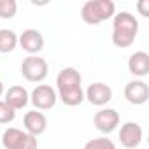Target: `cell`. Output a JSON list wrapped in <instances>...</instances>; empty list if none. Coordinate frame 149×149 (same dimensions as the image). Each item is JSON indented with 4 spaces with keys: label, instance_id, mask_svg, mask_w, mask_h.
I'll return each instance as SVG.
<instances>
[{
    "label": "cell",
    "instance_id": "9a60e30c",
    "mask_svg": "<svg viewBox=\"0 0 149 149\" xmlns=\"http://www.w3.org/2000/svg\"><path fill=\"white\" fill-rule=\"evenodd\" d=\"M18 47V35L14 30H0V53H13Z\"/></svg>",
    "mask_w": 149,
    "mask_h": 149
},
{
    "label": "cell",
    "instance_id": "7a4b0ae2",
    "mask_svg": "<svg viewBox=\"0 0 149 149\" xmlns=\"http://www.w3.org/2000/svg\"><path fill=\"white\" fill-rule=\"evenodd\" d=\"M139 33V19L128 11H121L112 18V42L116 47L126 49Z\"/></svg>",
    "mask_w": 149,
    "mask_h": 149
},
{
    "label": "cell",
    "instance_id": "ffe728a7",
    "mask_svg": "<svg viewBox=\"0 0 149 149\" xmlns=\"http://www.w3.org/2000/svg\"><path fill=\"white\" fill-rule=\"evenodd\" d=\"M2 95H4V83L0 81V97H2Z\"/></svg>",
    "mask_w": 149,
    "mask_h": 149
},
{
    "label": "cell",
    "instance_id": "8fae6325",
    "mask_svg": "<svg viewBox=\"0 0 149 149\" xmlns=\"http://www.w3.org/2000/svg\"><path fill=\"white\" fill-rule=\"evenodd\" d=\"M18 46H21V49L30 54H37L44 49V37L39 30L28 28L18 37Z\"/></svg>",
    "mask_w": 149,
    "mask_h": 149
},
{
    "label": "cell",
    "instance_id": "ba28073f",
    "mask_svg": "<svg viewBox=\"0 0 149 149\" xmlns=\"http://www.w3.org/2000/svg\"><path fill=\"white\" fill-rule=\"evenodd\" d=\"M93 125L100 133H112L119 125V114L116 109H100L93 118Z\"/></svg>",
    "mask_w": 149,
    "mask_h": 149
},
{
    "label": "cell",
    "instance_id": "6da1fadb",
    "mask_svg": "<svg viewBox=\"0 0 149 149\" xmlns=\"http://www.w3.org/2000/svg\"><path fill=\"white\" fill-rule=\"evenodd\" d=\"M83 77L81 72L74 67H65L58 72L56 76V88H58V98L68 105V107H77L84 100L83 91Z\"/></svg>",
    "mask_w": 149,
    "mask_h": 149
},
{
    "label": "cell",
    "instance_id": "5bb4252c",
    "mask_svg": "<svg viewBox=\"0 0 149 149\" xmlns=\"http://www.w3.org/2000/svg\"><path fill=\"white\" fill-rule=\"evenodd\" d=\"M4 102H6L11 109L19 111V109H23V107L28 105V102H30V93L26 91V88L16 84V86H11V88L6 91Z\"/></svg>",
    "mask_w": 149,
    "mask_h": 149
},
{
    "label": "cell",
    "instance_id": "3957f363",
    "mask_svg": "<svg viewBox=\"0 0 149 149\" xmlns=\"http://www.w3.org/2000/svg\"><path fill=\"white\" fill-rule=\"evenodd\" d=\"M116 14L112 0H88L81 7V18L86 25H100Z\"/></svg>",
    "mask_w": 149,
    "mask_h": 149
},
{
    "label": "cell",
    "instance_id": "e0dca14e",
    "mask_svg": "<svg viewBox=\"0 0 149 149\" xmlns=\"http://www.w3.org/2000/svg\"><path fill=\"white\" fill-rule=\"evenodd\" d=\"M83 149H116V144L109 137H97L88 140Z\"/></svg>",
    "mask_w": 149,
    "mask_h": 149
},
{
    "label": "cell",
    "instance_id": "52a82bcc",
    "mask_svg": "<svg viewBox=\"0 0 149 149\" xmlns=\"http://www.w3.org/2000/svg\"><path fill=\"white\" fill-rule=\"evenodd\" d=\"M125 98L132 105H144L149 98V86L142 79H133L125 86Z\"/></svg>",
    "mask_w": 149,
    "mask_h": 149
},
{
    "label": "cell",
    "instance_id": "30bf717a",
    "mask_svg": "<svg viewBox=\"0 0 149 149\" xmlns=\"http://www.w3.org/2000/svg\"><path fill=\"white\" fill-rule=\"evenodd\" d=\"M142 126L135 121H126L121 130H119V140H121V146L126 147V149H135L140 142H142Z\"/></svg>",
    "mask_w": 149,
    "mask_h": 149
},
{
    "label": "cell",
    "instance_id": "ac0fdd59",
    "mask_svg": "<svg viewBox=\"0 0 149 149\" xmlns=\"http://www.w3.org/2000/svg\"><path fill=\"white\" fill-rule=\"evenodd\" d=\"M16 118V111L11 109L4 100H0V125H9L11 121H14Z\"/></svg>",
    "mask_w": 149,
    "mask_h": 149
},
{
    "label": "cell",
    "instance_id": "7c38bea8",
    "mask_svg": "<svg viewBox=\"0 0 149 149\" xmlns=\"http://www.w3.org/2000/svg\"><path fill=\"white\" fill-rule=\"evenodd\" d=\"M23 125H25V132L37 137V135H42L47 128V118L39 112V111H30L25 114L23 118Z\"/></svg>",
    "mask_w": 149,
    "mask_h": 149
},
{
    "label": "cell",
    "instance_id": "d6986e66",
    "mask_svg": "<svg viewBox=\"0 0 149 149\" xmlns=\"http://www.w3.org/2000/svg\"><path fill=\"white\" fill-rule=\"evenodd\" d=\"M137 9L140 11V14L144 18H147L149 16V0H140V2L137 4Z\"/></svg>",
    "mask_w": 149,
    "mask_h": 149
},
{
    "label": "cell",
    "instance_id": "4fadbf2b",
    "mask_svg": "<svg viewBox=\"0 0 149 149\" xmlns=\"http://www.w3.org/2000/svg\"><path fill=\"white\" fill-rule=\"evenodd\" d=\"M128 72L135 77H146L149 74V54L146 51H135L128 58Z\"/></svg>",
    "mask_w": 149,
    "mask_h": 149
},
{
    "label": "cell",
    "instance_id": "5b68a950",
    "mask_svg": "<svg viewBox=\"0 0 149 149\" xmlns=\"http://www.w3.org/2000/svg\"><path fill=\"white\" fill-rule=\"evenodd\" d=\"M21 76L30 83H42L47 77L49 65L42 56H26L21 61Z\"/></svg>",
    "mask_w": 149,
    "mask_h": 149
},
{
    "label": "cell",
    "instance_id": "8992f818",
    "mask_svg": "<svg viewBox=\"0 0 149 149\" xmlns=\"http://www.w3.org/2000/svg\"><path fill=\"white\" fill-rule=\"evenodd\" d=\"M58 95L56 91L47 86V84H37L33 88V91L30 93V102L33 104V107L37 111H49L56 105Z\"/></svg>",
    "mask_w": 149,
    "mask_h": 149
},
{
    "label": "cell",
    "instance_id": "277c9868",
    "mask_svg": "<svg viewBox=\"0 0 149 149\" xmlns=\"http://www.w3.org/2000/svg\"><path fill=\"white\" fill-rule=\"evenodd\" d=\"M2 146L6 149H39L37 137L19 128H7L2 133Z\"/></svg>",
    "mask_w": 149,
    "mask_h": 149
},
{
    "label": "cell",
    "instance_id": "2e32d148",
    "mask_svg": "<svg viewBox=\"0 0 149 149\" xmlns=\"http://www.w3.org/2000/svg\"><path fill=\"white\" fill-rule=\"evenodd\" d=\"M18 13L16 0H0V18L2 19H13Z\"/></svg>",
    "mask_w": 149,
    "mask_h": 149
},
{
    "label": "cell",
    "instance_id": "9c48e42d",
    "mask_svg": "<svg viewBox=\"0 0 149 149\" xmlns=\"http://www.w3.org/2000/svg\"><path fill=\"white\" fill-rule=\"evenodd\" d=\"M84 98H88L91 105L104 107L112 100V90L105 83H91L84 93Z\"/></svg>",
    "mask_w": 149,
    "mask_h": 149
}]
</instances>
